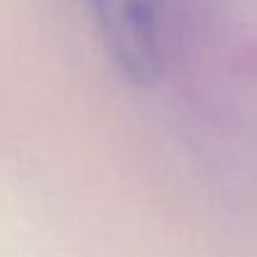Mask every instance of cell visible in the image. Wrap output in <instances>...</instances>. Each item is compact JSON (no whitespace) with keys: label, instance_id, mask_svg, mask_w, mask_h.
Masks as SVG:
<instances>
[{"label":"cell","instance_id":"cell-1","mask_svg":"<svg viewBox=\"0 0 257 257\" xmlns=\"http://www.w3.org/2000/svg\"><path fill=\"white\" fill-rule=\"evenodd\" d=\"M113 68L137 86L154 83L164 63V0H88Z\"/></svg>","mask_w":257,"mask_h":257}]
</instances>
